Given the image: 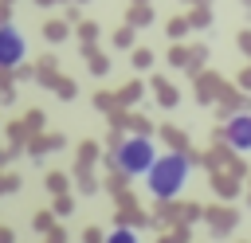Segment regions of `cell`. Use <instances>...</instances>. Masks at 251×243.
Listing matches in <instances>:
<instances>
[{
    "instance_id": "cell-1",
    "label": "cell",
    "mask_w": 251,
    "mask_h": 243,
    "mask_svg": "<svg viewBox=\"0 0 251 243\" xmlns=\"http://www.w3.org/2000/svg\"><path fill=\"white\" fill-rule=\"evenodd\" d=\"M188 176H192V161H188L184 153H161L157 165L149 169L145 184H149V196H153V200H173V196L184 192Z\"/></svg>"
},
{
    "instance_id": "cell-2",
    "label": "cell",
    "mask_w": 251,
    "mask_h": 243,
    "mask_svg": "<svg viewBox=\"0 0 251 243\" xmlns=\"http://www.w3.org/2000/svg\"><path fill=\"white\" fill-rule=\"evenodd\" d=\"M157 157L161 153H157V145L149 137H122L118 149H114V169L122 176H129V180H145L149 169L157 165Z\"/></svg>"
},
{
    "instance_id": "cell-3",
    "label": "cell",
    "mask_w": 251,
    "mask_h": 243,
    "mask_svg": "<svg viewBox=\"0 0 251 243\" xmlns=\"http://www.w3.org/2000/svg\"><path fill=\"white\" fill-rule=\"evenodd\" d=\"M224 141L235 153H251V114H231L224 122Z\"/></svg>"
},
{
    "instance_id": "cell-4",
    "label": "cell",
    "mask_w": 251,
    "mask_h": 243,
    "mask_svg": "<svg viewBox=\"0 0 251 243\" xmlns=\"http://www.w3.org/2000/svg\"><path fill=\"white\" fill-rule=\"evenodd\" d=\"M20 59H24V35H20V27L8 20V24L0 27V63H4V67H20Z\"/></svg>"
}]
</instances>
